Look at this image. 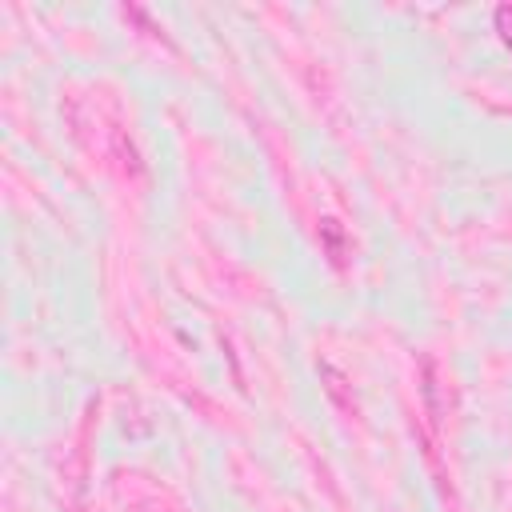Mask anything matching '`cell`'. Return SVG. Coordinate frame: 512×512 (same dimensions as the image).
I'll return each instance as SVG.
<instances>
[{
  "instance_id": "obj_1",
  "label": "cell",
  "mask_w": 512,
  "mask_h": 512,
  "mask_svg": "<svg viewBox=\"0 0 512 512\" xmlns=\"http://www.w3.org/2000/svg\"><path fill=\"white\" fill-rule=\"evenodd\" d=\"M320 236H324V244H328L332 260H336V264H344V232H340V224H336L332 216H324V220H320Z\"/></svg>"
},
{
  "instance_id": "obj_2",
  "label": "cell",
  "mask_w": 512,
  "mask_h": 512,
  "mask_svg": "<svg viewBox=\"0 0 512 512\" xmlns=\"http://www.w3.org/2000/svg\"><path fill=\"white\" fill-rule=\"evenodd\" d=\"M492 20H496V32H500L504 48L512 52V4H500V8L492 12Z\"/></svg>"
}]
</instances>
